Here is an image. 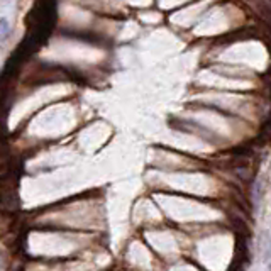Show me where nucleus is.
<instances>
[{"mask_svg": "<svg viewBox=\"0 0 271 271\" xmlns=\"http://www.w3.org/2000/svg\"><path fill=\"white\" fill-rule=\"evenodd\" d=\"M0 210L6 214H14L19 210V195L14 176L0 178Z\"/></svg>", "mask_w": 271, "mask_h": 271, "instance_id": "obj_1", "label": "nucleus"}, {"mask_svg": "<svg viewBox=\"0 0 271 271\" xmlns=\"http://www.w3.org/2000/svg\"><path fill=\"white\" fill-rule=\"evenodd\" d=\"M9 34H11V22H9V19L2 17L0 19V41H6Z\"/></svg>", "mask_w": 271, "mask_h": 271, "instance_id": "obj_2", "label": "nucleus"}]
</instances>
